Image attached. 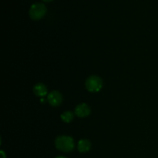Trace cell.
<instances>
[{"label": "cell", "mask_w": 158, "mask_h": 158, "mask_svg": "<svg viewBox=\"0 0 158 158\" xmlns=\"http://www.w3.org/2000/svg\"><path fill=\"white\" fill-rule=\"evenodd\" d=\"M56 149L63 152H70L74 148L73 139L69 136H60L56 139Z\"/></svg>", "instance_id": "obj_1"}, {"label": "cell", "mask_w": 158, "mask_h": 158, "mask_svg": "<svg viewBox=\"0 0 158 158\" xmlns=\"http://www.w3.org/2000/svg\"><path fill=\"white\" fill-rule=\"evenodd\" d=\"M46 12V7L43 3L35 2L31 6L29 15L32 19L39 20L43 18Z\"/></svg>", "instance_id": "obj_2"}, {"label": "cell", "mask_w": 158, "mask_h": 158, "mask_svg": "<svg viewBox=\"0 0 158 158\" xmlns=\"http://www.w3.org/2000/svg\"><path fill=\"white\" fill-rule=\"evenodd\" d=\"M85 86L89 92H99L103 87V80L97 76H90L86 80Z\"/></svg>", "instance_id": "obj_3"}, {"label": "cell", "mask_w": 158, "mask_h": 158, "mask_svg": "<svg viewBox=\"0 0 158 158\" xmlns=\"http://www.w3.org/2000/svg\"><path fill=\"white\" fill-rule=\"evenodd\" d=\"M47 100L51 106H58L63 101V96L59 91H52L48 95Z\"/></svg>", "instance_id": "obj_4"}, {"label": "cell", "mask_w": 158, "mask_h": 158, "mask_svg": "<svg viewBox=\"0 0 158 158\" xmlns=\"http://www.w3.org/2000/svg\"><path fill=\"white\" fill-rule=\"evenodd\" d=\"M75 114L77 117L81 118L88 117L90 114V108L86 103H80L76 106Z\"/></svg>", "instance_id": "obj_5"}, {"label": "cell", "mask_w": 158, "mask_h": 158, "mask_svg": "<svg viewBox=\"0 0 158 158\" xmlns=\"http://www.w3.org/2000/svg\"><path fill=\"white\" fill-rule=\"evenodd\" d=\"M33 92L37 97H44L47 94V88L43 83H37L33 87Z\"/></svg>", "instance_id": "obj_6"}, {"label": "cell", "mask_w": 158, "mask_h": 158, "mask_svg": "<svg viewBox=\"0 0 158 158\" xmlns=\"http://www.w3.org/2000/svg\"><path fill=\"white\" fill-rule=\"evenodd\" d=\"M91 143L86 139H82L78 142V151L81 153H86L90 150Z\"/></svg>", "instance_id": "obj_7"}, {"label": "cell", "mask_w": 158, "mask_h": 158, "mask_svg": "<svg viewBox=\"0 0 158 158\" xmlns=\"http://www.w3.org/2000/svg\"><path fill=\"white\" fill-rule=\"evenodd\" d=\"M61 119L65 123H70L73 119V114L70 111H66L61 114Z\"/></svg>", "instance_id": "obj_8"}, {"label": "cell", "mask_w": 158, "mask_h": 158, "mask_svg": "<svg viewBox=\"0 0 158 158\" xmlns=\"http://www.w3.org/2000/svg\"><path fill=\"white\" fill-rule=\"evenodd\" d=\"M0 153H1V158H6V154H5L4 151H0Z\"/></svg>", "instance_id": "obj_9"}, {"label": "cell", "mask_w": 158, "mask_h": 158, "mask_svg": "<svg viewBox=\"0 0 158 158\" xmlns=\"http://www.w3.org/2000/svg\"><path fill=\"white\" fill-rule=\"evenodd\" d=\"M56 158H66V157H63V156H59V157H56Z\"/></svg>", "instance_id": "obj_10"}, {"label": "cell", "mask_w": 158, "mask_h": 158, "mask_svg": "<svg viewBox=\"0 0 158 158\" xmlns=\"http://www.w3.org/2000/svg\"><path fill=\"white\" fill-rule=\"evenodd\" d=\"M43 1H44V2H50V1H52V0H43Z\"/></svg>", "instance_id": "obj_11"}]
</instances>
